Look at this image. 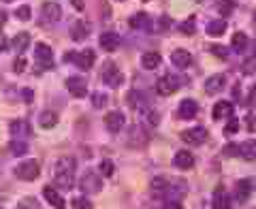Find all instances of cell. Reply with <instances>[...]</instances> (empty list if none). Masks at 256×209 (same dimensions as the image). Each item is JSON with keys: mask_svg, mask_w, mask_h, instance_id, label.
Here are the masks:
<instances>
[{"mask_svg": "<svg viewBox=\"0 0 256 209\" xmlns=\"http://www.w3.org/2000/svg\"><path fill=\"white\" fill-rule=\"evenodd\" d=\"M75 168H77V160L73 156H62L58 162L54 164V182L56 186L62 190H73L75 186Z\"/></svg>", "mask_w": 256, "mask_h": 209, "instance_id": "cell-1", "label": "cell"}, {"mask_svg": "<svg viewBox=\"0 0 256 209\" xmlns=\"http://www.w3.org/2000/svg\"><path fill=\"white\" fill-rule=\"evenodd\" d=\"M41 175V164L36 160H24L15 166V178L22 182H34Z\"/></svg>", "mask_w": 256, "mask_h": 209, "instance_id": "cell-2", "label": "cell"}, {"mask_svg": "<svg viewBox=\"0 0 256 209\" xmlns=\"http://www.w3.org/2000/svg\"><path fill=\"white\" fill-rule=\"evenodd\" d=\"M64 60L77 64V68H82V70H90L94 66L96 54H94V50H84V52H77V54H66Z\"/></svg>", "mask_w": 256, "mask_h": 209, "instance_id": "cell-3", "label": "cell"}, {"mask_svg": "<svg viewBox=\"0 0 256 209\" xmlns=\"http://www.w3.org/2000/svg\"><path fill=\"white\" fill-rule=\"evenodd\" d=\"M34 60H36V66L43 68V70H50L54 68V52L47 43H36L34 45Z\"/></svg>", "mask_w": 256, "mask_h": 209, "instance_id": "cell-4", "label": "cell"}, {"mask_svg": "<svg viewBox=\"0 0 256 209\" xmlns=\"http://www.w3.org/2000/svg\"><path fill=\"white\" fill-rule=\"evenodd\" d=\"M100 79L105 82V86L109 88H120L124 84V75L122 70H120L114 62H105V66H102V73H100Z\"/></svg>", "mask_w": 256, "mask_h": 209, "instance_id": "cell-5", "label": "cell"}, {"mask_svg": "<svg viewBox=\"0 0 256 209\" xmlns=\"http://www.w3.org/2000/svg\"><path fill=\"white\" fill-rule=\"evenodd\" d=\"M182 88V79L178 75H164L156 82V92L160 96H171Z\"/></svg>", "mask_w": 256, "mask_h": 209, "instance_id": "cell-6", "label": "cell"}, {"mask_svg": "<svg viewBox=\"0 0 256 209\" xmlns=\"http://www.w3.org/2000/svg\"><path fill=\"white\" fill-rule=\"evenodd\" d=\"M79 188H82L86 194H98V192L102 190V180H100V175L98 173H94V171H88L82 182H79Z\"/></svg>", "mask_w": 256, "mask_h": 209, "instance_id": "cell-7", "label": "cell"}, {"mask_svg": "<svg viewBox=\"0 0 256 209\" xmlns=\"http://www.w3.org/2000/svg\"><path fill=\"white\" fill-rule=\"evenodd\" d=\"M205 139H207V128L203 126H192L182 132V141L188 143V146H203Z\"/></svg>", "mask_w": 256, "mask_h": 209, "instance_id": "cell-8", "label": "cell"}, {"mask_svg": "<svg viewBox=\"0 0 256 209\" xmlns=\"http://www.w3.org/2000/svg\"><path fill=\"white\" fill-rule=\"evenodd\" d=\"M60 20H62V6L58 2L50 0V2L41 6V24H56Z\"/></svg>", "mask_w": 256, "mask_h": 209, "instance_id": "cell-9", "label": "cell"}, {"mask_svg": "<svg viewBox=\"0 0 256 209\" xmlns=\"http://www.w3.org/2000/svg\"><path fill=\"white\" fill-rule=\"evenodd\" d=\"M148 130L143 126H132L128 130V139H126V146L128 148H143L148 143Z\"/></svg>", "mask_w": 256, "mask_h": 209, "instance_id": "cell-10", "label": "cell"}, {"mask_svg": "<svg viewBox=\"0 0 256 209\" xmlns=\"http://www.w3.org/2000/svg\"><path fill=\"white\" fill-rule=\"evenodd\" d=\"M66 90L70 96H75V98H84V96L88 94V84H86V79L84 77H68L66 79Z\"/></svg>", "mask_w": 256, "mask_h": 209, "instance_id": "cell-11", "label": "cell"}, {"mask_svg": "<svg viewBox=\"0 0 256 209\" xmlns=\"http://www.w3.org/2000/svg\"><path fill=\"white\" fill-rule=\"evenodd\" d=\"M124 124H126V118H124V114L122 111H109V114L105 116V128L109 132H120L124 128Z\"/></svg>", "mask_w": 256, "mask_h": 209, "instance_id": "cell-12", "label": "cell"}, {"mask_svg": "<svg viewBox=\"0 0 256 209\" xmlns=\"http://www.w3.org/2000/svg\"><path fill=\"white\" fill-rule=\"evenodd\" d=\"M9 132L15 139H28V136H32V126L28 120H13L9 124Z\"/></svg>", "mask_w": 256, "mask_h": 209, "instance_id": "cell-13", "label": "cell"}, {"mask_svg": "<svg viewBox=\"0 0 256 209\" xmlns=\"http://www.w3.org/2000/svg\"><path fill=\"white\" fill-rule=\"evenodd\" d=\"M128 102L132 104L134 111H139V114H146L148 107H150V100H148V94L141 92V90H132L128 94Z\"/></svg>", "mask_w": 256, "mask_h": 209, "instance_id": "cell-14", "label": "cell"}, {"mask_svg": "<svg viewBox=\"0 0 256 209\" xmlns=\"http://www.w3.org/2000/svg\"><path fill=\"white\" fill-rule=\"evenodd\" d=\"M120 45H122V38L118 32H102L100 34V47L105 52H116Z\"/></svg>", "mask_w": 256, "mask_h": 209, "instance_id": "cell-15", "label": "cell"}, {"mask_svg": "<svg viewBox=\"0 0 256 209\" xmlns=\"http://www.w3.org/2000/svg\"><path fill=\"white\" fill-rule=\"evenodd\" d=\"M233 111H235L233 102H228V100H218V102L214 104L212 116H214V120H226V118L233 116Z\"/></svg>", "mask_w": 256, "mask_h": 209, "instance_id": "cell-16", "label": "cell"}, {"mask_svg": "<svg viewBox=\"0 0 256 209\" xmlns=\"http://www.w3.org/2000/svg\"><path fill=\"white\" fill-rule=\"evenodd\" d=\"M212 205H214V209H230V196H228V192L224 190L222 186L214 190Z\"/></svg>", "mask_w": 256, "mask_h": 209, "instance_id": "cell-17", "label": "cell"}, {"mask_svg": "<svg viewBox=\"0 0 256 209\" xmlns=\"http://www.w3.org/2000/svg\"><path fill=\"white\" fill-rule=\"evenodd\" d=\"M128 24H130V28H134V30H143V32L152 30V20L148 13H134Z\"/></svg>", "mask_w": 256, "mask_h": 209, "instance_id": "cell-18", "label": "cell"}, {"mask_svg": "<svg viewBox=\"0 0 256 209\" xmlns=\"http://www.w3.org/2000/svg\"><path fill=\"white\" fill-rule=\"evenodd\" d=\"M171 62H173L175 68H188L190 64H192V56L186 50H175L171 54Z\"/></svg>", "mask_w": 256, "mask_h": 209, "instance_id": "cell-19", "label": "cell"}, {"mask_svg": "<svg viewBox=\"0 0 256 209\" xmlns=\"http://www.w3.org/2000/svg\"><path fill=\"white\" fill-rule=\"evenodd\" d=\"M198 114V104L196 100H192V98H184L180 102V118L182 120H192Z\"/></svg>", "mask_w": 256, "mask_h": 209, "instance_id": "cell-20", "label": "cell"}, {"mask_svg": "<svg viewBox=\"0 0 256 209\" xmlns=\"http://www.w3.org/2000/svg\"><path fill=\"white\" fill-rule=\"evenodd\" d=\"M173 164L178 168H192L194 166V154H190L186 150H180L178 154L173 156Z\"/></svg>", "mask_w": 256, "mask_h": 209, "instance_id": "cell-21", "label": "cell"}, {"mask_svg": "<svg viewBox=\"0 0 256 209\" xmlns=\"http://www.w3.org/2000/svg\"><path fill=\"white\" fill-rule=\"evenodd\" d=\"M160 62H162V56H160L158 52H146L141 56V66L146 70H154L160 66Z\"/></svg>", "mask_w": 256, "mask_h": 209, "instance_id": "cell-22", "label": "cell"}, {"mask_svg": "<svg viewBox=\"0 0 256 209\" xmlns=\"http://www.w3.org/2000/svg\"><path fill=\"white\" fill-rule=\"evenodd\" d=\"M224 84H226V79H224V75H214V77H210V79L205 82V92L210 94V96L218 94V92H222V90H224Z\"/></svg>", "mask_w": 256, "mask_h": 209, "instance_id": "cell-23", "label": "cell"}, {"mask_svg": "<svg viewBox=\"0 0 256 209\" xmlns=\"http://www.w3.org/2000/svg\"><path fill=\"white\" fill-rule=\"evenodd\" d=\"M43 196L47 198V203H50L52 207H56V209H64V198L60 196V192L56 190V188L45 186V188H43Z\"/></svg>", "mask_w": 256, "mask_h": 209, "instance_id": "cell-24", "label": "cell"}, {"mask_svg": "<svg viewBox=\"0 0 256 209\" xmlns=\"http://www.w3.org/2000/svg\"><path fill=\"white\" fill-rule=\"evenodd\" d=\"M252 186H254V182L252 180H239L237 182V200L239 203H246L248 198H250V194H252Z\"/></svg>", "mask_w": 256, "mask_h": 209, "instance_id": "cell-25", "label": "cell"}, {"mask_svg": "<svg viewBox=\"0 0 256 209\" xmlns=\"http://www.w3.org/2000/svg\"><path fill=\"white\" fill-rule=\"evenodd\" d=\"M88 34H90V32H88V26H86V22H82V20H77L73 26H70V38H73V41H86L88 38Z\"/></svg>", "mask_w": 256, "mask_h": 209, "instance_id": "cell-26", "label": "cell"}, {"mask_svg": "<svg viewBox=\"0 0 256 209\" xmlns=\"http://www.w3.org/2000/svg\"><path fill=\"white\" fill-rule=\"evenodd\" d=\"M150 188H152V194L156 198H160V196L166 194V190H169V182H166V178H154L150 184Z\"/></svg>", "mask_w": 256, "mask_h": 209, "instance_id": "cell-27", "label": "cell"}, {"mask_svg": "<svg viewBox=\"0 0 256 209\" xmlns=\"http://www.w3.org/2000/svg\"><path fill=\"white\" fill-rule=\"evenodd\" d=\"M248 43H250V38H248L246 32H235L233 38H230V47H233L235 52H246L248 50Z\"/></svg>", "mask_w": 256, "mask_h": 209, "instance_id": "cell-28", "label": "cell"}, {"mask_svg": "<svg viewBox=\"0 0 256 209\" xmlns=\"http://www.w3.org/2000/svg\"><path fill=\"white\" fill-rule=\"evenodd\" d=\"M38 124H41V128H45V130H50V128L58 124V114H56V111H43V114L38 116Z\"/></svg>", "mask_w": 256, "mask_h": 209, "instance_id": "cell-29", "label": "cell"}, {"mask_svg": "<svg viewBox=\"0 0 256 209\" xmlns=\"http://www.w3.org/2000/svg\"><path fill=\"white\" fill-rule=\"evenodd\" d=\"M226 32V20H214L207 24V34L210 36H222Z\"/></svg>", "mask_w": 256, "mask_h": 209, "instance_id": "cell-30", "label": "cell"}, {"mask_svg": "<svg viewBox=\"0 0 256 209\" xmlns=\"http://www.w3.org/2000/svg\"><path fill=\"white\" fill-rule=\"evenodd\" d=\"M13 47H15V50H18L20 54L26 52L28 47H30V34H28V32H18V34H15V38H13Z\"/></svg>", "mask_w": 256, "mask_h": 209, "instance_id": "cell-31", "label": "cell"}, {"mask_svg": "<svg viewBox=\"0 0 256 209\" xmlns=\"http://www.w3.org/2000/svg\"><path fill=\"white\" fill-rule=\"evenodd\" d=\"M254 152H256V146H254V141L250 143H242V146H237V156H242L244 160H254Z\"/></svg>", "mask_w": 256, "mask_h": 209, "instance_id": "cell-32", "label": "cell"}, {"mask_svg": "<svg viewBox=\"0 0 256 209\" xmlns=\"http://www.w3.org/2000/svg\"><path fill=\"white\" fill-rule=\"evenodd\" d=\"M194 30H196V18H188L186 22L180 24V32H184L186 36H192L194 34Z\"/></svg>", "mask_w": 256, "mask_h": 209, "instance_id": "cell-33", "label": "cell"}, {"mask_svg": "<svg viewBox=\"0 0 256 209\" xmlns=\"http://www.w3.org/2000/svg\"><path fill=\"white\" fill-rule=\"evenodd\" d=\"M233 11H235V2H233V0H220V2H218V13L222 15V18H228Z\"/></svg>", "mask_w": 256, "mask_h": 209, "instance_id": "cell-34", "label": "cell"}, {"mask_svg": "<svg viewBox=\"0 0 256 209\" xmlns=\"http://www.w3.org/2000/svg\"><path fill=\"white\" fill-rule=\"evenodd\" d=\"M11 152H13V156H24V154L28 152L26 141H22V139H13V141H11Z\"/></svg>", "mask_w": 256, "mask_h": 209, "instance_id": "cell-35", "label": "cell"}, {"mask_svg": "<svg viewBox=\"0 0 256 209\" xmlns=\"http://www.w3.org/2000/svg\"><path fill=\"white\" fill-rule=\"evenodd\" d=\"M15 18H18L20 22H28L32 18V9L28 4H22V6H18V11H15Z\"/></svg>", "mask_w": 256, "mask_h": 209, "instance_id": "cell-36", "label": "cell"}, {"mask_svg": "<svg viewBox=\"0 0 256 209\" xmlns=\"http://www.w3.org/2000/svg\"><path fill=\"white\" fill-rule=\"evenodd\" d=\"M98 171L105 175V178H111V175L116 173V164L111 162V160H102V162L98 164Z\"/></svg>", "mask_w": 256, "mask_h": 209, "instance_id": "cell-37", "label": "cell"}, {"mask_svg": "<svg viewBox=\"0 0 256 209\" xmlns=\"http://www.w3.org/2000/svg\"><path fill=\"white\" fill-rule=\"evenodd\" d=\"M92 104H94V109H102V107L107 104V94L94 92V94H92Z\"/></svg>", "mask_w": 256, "mask_h": 209, "instance_id": "cell-38", "label": "cell"}, {"mask_svg": "<svg viewBox=\"0 0 256 209\" xmlns=\"http://www.w3.org/2000/svg\"><path fill=\"white\" fill-rule=\"evenodd\" d=\"M73 209H92V203L86 196H75L73 198Z\"/></svg>", "mask_w": 256, "mask_h": 209, "instance_id": "cell-39", "label": "cell"}, {"mask_svg": "<svg viewBox=\"0 0 256 209\" xmlns=\"http://www.w3.org/2000/svg\"><path fill=\"white\" fill-rule=\"evenodd\" d=\"M13 68H15V73H24V70L28 68V60H26V56H20V58L13 62Z\"/></svg>", "mask_w": 256, "mask_h": 209, "instance_id": "cell-40", "label": "cell"}, {"mask_svg": "<svg viewBox=\"0 0 256 209\" xmlns=\"http://www.w3.org/2000/svg\"><path fill=\"white\" fill-rule=\"evenodd\" d=\"M214 56H218L220 60H226L228 58V52H226V47H222V45H212V50H210Z\"/></svg>", "mask_w": 256, "mask_h": 209, "instance_id": "cell-41", "label": "cell"}, {"mask_svg": "<svg viewBox=\"0 0 256 209\" xmlns=\"http://www.w3.org/2000/svg\"><path fill=\"white\" fill-rule=\"evenodd\" d=\"M239 130V122H237V120L233 118V116H230V122L226 124V126H224V134H235Z\"/></svg>", "mask_w": 256, "mask_h": 209, "instance_id": "cell-42", "label": "cell"}, {"mask_svg": "<svg viewBox=\"0 0 256 209\" xmlns=\"http://www.w3.org/2000/svg\"><path fill=\"white\" fill-rule=\"evenodd\" d=\"M222 152H224V156L233 158V156H237V146H235V143H230V146H226V148H224Z\"/></svg>", "mask_w": 256, "mask_h": 209, "instance_id": "cell-43", "label": "cell"}, {"mask_svg": "<svg viewBox=\"0 0 256 209\" xmlns=\"http://www.w3.org/2000/svg\"><path fill=\"white\" fill-rule=\"evenodd\" d=\"M244 73L246 75H254V58H250V60L244 64Z\"/></svg>", "mask_w": 256, "mask_h": 209, "instance_id": "cell-44", "label": "cell"}, {"mask_svg": "<svg viewBox=\"0 0 256 209\" xmlns=\"http://www.w3.org/2000/svg\"><path fill=\"white\" fill-rule=\"evenodd\" d=\"M164 209H184V207H182V203H180V200H175V198H171V200H166V205H164Z\"/></svg>", "mask_w": 256, "mask_h": 209, "instance_id": "cell-45", "label": "cell"}, {"mask_svg": "<svg viewBox=\"0 0 256 209\" xmlns=\"http://www.w3.org/2000/svg\"><path fill=\"white\" fill-rule=\"evenodd\" d=\"M70 4H73V6H75V9H77V11H84V9H86L84 0H70Z\"/></svg>", "mask_w": 256, "mask_h": 209, "instance_id": "cell-46", "label": "cell"}, {"mask_svg": "<svg viewBox=\"0 0 256 209\" xmlns=\"http://www.w3.org/2000/svg\"><path fill=\"white\" fill-rule=\"evenodd\" d=\"M6 20H9V15H6V11H2L0 9V30L4 28V24H6Z\"/></svg>", "mask_w": 256, "mask_h": 209, "instance_id": "cell-47", "label": "cell"}, {"mask_svg": "<svg viewBox=\"0 0 256 209\" xmlns=\"http://www.w3.org/2000/svg\"><path fill=\"white\" fill-rule=\"evenodd\" d=\"M246 120H248V130L254 132V128H256V126H254V114H250V116H248Z\"/></svg>", "mask_w": 256, "mask_h": 209, "instance_id": "cell-48", "label": "cell"}, {"mask_svg": "<svg viewBox=\"0 0 256 209\" xmlns=\"http://www.w3.org/2000/svg\"><path fill=\"white\" fill-rule=\"evenodd\" d=\"M6 47H9V41L4 36H0V50H6Z\"/></svg>", "mask_w": 256, "mask_h": 209, "instance_id": "cell-49", "label": "cell"}, {"mask_svg": "<svg viewBox=\"0 0 256 209\" xmlns=\"http://www.w3.org/2000/svg\"><path fill=\"white\" fill-rule=\"evenodd\" d=\"M22 94H24V98H26V100H28V102H30V100H32V92H30V90H24V92H22Z\"/></svg>", "mask_w": 256, "mask_h": 209, "instance_id": "cell-50", "label": "cell"}, {"mask_svg": "<svg viewBox=\"0 0 256 209\" xmlns=\"http://www.w3.org/2000/svg\"><path fill=\"white\" fill-rule=\"evenodd\" d=\"M15 209H30V205H26V203H22V205H18Z\"/></svg>", "mask_w": 256, "mask_h": 209, "instance_id": "cell-51", "label": "cell"}, {"mask_svg": "<svg viewBox=\"0 0 256 209\" xmlns=\"http://www.w3.org/2000/svg\"><path fill=\"white\" fill-rule=\"evenodd\" d=\"M4 2H13V0H4Z\"/></svg>", "mask_w": 256, "mask_h": 209, "instance_id": "cell-52", "label": "cell"}, {"mask_svg": "<svg viewBox=\"0 0 256 209\" xmlns=\"http://www.w3.org/2000/svg\"><path fill=\"white\" fill-rule=\"evenodd\" d=\"M0 209H4V207H0Z\"/></svg>", "mask_w": 256, "mask_h": 209, "instance_id": "cell-53", "label": "cell"}]
</instances>
